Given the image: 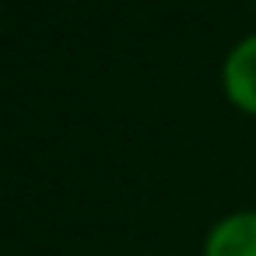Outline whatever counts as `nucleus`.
<instances>
[{
    "mask_svg": "<svg viewBox=\"0 0 256 256\" xmlns=\"http://www.w3.org/2000/svg\"><path fill=\"white\" fill-rule=\"evenodd\" d=\"M224 92L242 112L256 116V36L242 39L228 53V60H224Z\"/></svg>",
    "mask_w": 256,
    "mask_h": 256,
    "instance_id": "f257e3e1",
    "label": "nucleus"
},
{
    "mask_svg": "<svg viewBox=\"0 0 256 256\" xmlns=\"http://www.w3.org/2000/svg\"><path fill=\"white\" fill-rule=\"evenodd\" d=\"M204 256H256V210L232 214L207 235Z\"/></svg>",
    "mask_w": 256,
    "mask_h": 256,
    "instance_id": "f03ea898",
    "label": "nucleus"
}]
</instances>
